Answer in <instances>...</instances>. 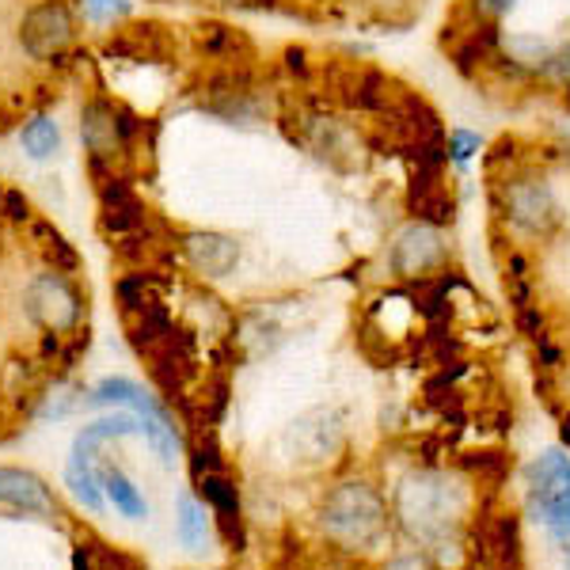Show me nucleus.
<instances>
[{
	"label": "nucleus",
	"instance_id": "f257e3e1",
	"mask_svg": "<svg viewBox=\"0 0 570 570\" xmlns=\"http://www.w3.org/2000/svg\"><path fill=\"white\" fill-rule=\"evenodd\" d=\"M472 480H456V475L441 472V468H411L392 491V518L395 525L407 532L422 548H449L461 544V532L472 525L475 502Z\"/></svg>",
	"mask_w": 570,
	"mask_h": 570
},
{
	"label": "nucleus",
	"instance_id": "f03ea898",
	"mask_svg": "<svg viewBox=\"0 0 570 570\" xmlns=\"http://www.w3.org/2000/svg\"><path fill=\"white\" fill-rule=\"evenodd\" d=\"M320 532L335 544V551L346 556H381L392 544V502L373 480H338L327 487L316 510Z\"/></svg>",
	"mask_w": 570,
	"mask_h": 570
},
{
	"label": "nucleus",
	"instance_id": "7ed1b4c3",
	"mask_svg": "<svg viewBox=\"0 0 570 570\" xmlns=\"http://www.w3.org/2000/svg\"><path fill=\"white\" fill-rule=\"evenodd\" d=\"M499 214L532 240H551L563 228V206L544 176H505L499 183Z\"/></svg>",
	"mask_w": 570,
	"mask_h": 570
},
{
	"label": "nucleus",
	"instance_id": "20e7f679",
	"mask_svg": "<svg viewBox=\"0 0 570 570\" xmlns=\"http://www.w3.org/2000/svg\"><path fill=\"white\" fill-rule=\"evenodd\" d=\"M472 563L480 570H525L521 513L505 505H480L472 518Z\"/></svg>",
	"mask_w": 570,
	"mask_h": 570
},
{
	"label": "nucleus",
	"instance_id": "39448f33",
	"mask_svg": "<svg viewBox=\"0 0 570 570\" xmlns=\"http://www.w3.org/2000/svg\"><path fill=\"white\" fill-rule=\"evenodd\" d=\"M445 259H449L445 233L422 217L407 220V225H403L389 244V271L400 282L434 278V271L438 266H445Z\"/></svg>",
	"mask_w": 570,
	"mask_h": 570
},
{
	"label": "nucleus",
	"instance_id": "423d86ee",
	"mask_svg": "<svg viewBox=\"0 0 570 570\" xmlns=\"http://www.w3.org/2000/svg\"><path fill=\"white\" fill-rule=\"evenodd\" d=\"M23 301L35 324L46 327L50 335H69V331L80 324V297L66 274H58V271L39 274V278L27 285Z\"/></svg>",
	"mask_w": 570,
	"mask_h": 570
},
{
	"label": "nucleus",
	"instance_id": "0eeeda50",
	"mask_svg": "<svg viewBox=\"0 0 570 570\" xmlns=\"http://www.w3.org/2000/svg\"><path fill=\"white\" fill-rule=\"evenodd\" d=\"M289 445L297 453V461L305 464H327L335 461L346 449V426L338 419V411L331 407H316L308 415H301L289 430Z\"/></svg>",
	"mask_w": 570,
	"mask_h": 570
},
{
	"label": "nucleus",
	"instance_id": "6e6552de",
	"mask_svg": "<svg viewBox=\"0 0 570 570\" xmlns=\"http://www.w3.org/2000/svg\"><path fill=\"white\" fill-rule=\"evenodd\" d=\"M20 42L35 61H50L72 42V16L61 0H42L20 23Z\"/></svg>",
	"mask_w": 570,
	"mask_h": 570
},
{
	"label": "nucleus",
	"instance_id": "1a4fd4ad",
	"mask_svg": "<svg viewBox=\"0 0 570 570\" xmlns=\"http://www.w3.org/2000/svg\"><path fill=\"white\" fill-rule=\"evenodd\" d=\"M195 491H198V499L209 505V513H214L220 532L228 537V544L236 551H244L247 532H244V502H240V487H236V480H228V472H214V475L195 480Z\"/></svg>",
	"mask_w": 570,
	"mask_h": 570
},
{
	"label": "nucleus",
	"instance_id": "9d476101",
	"mask_svg": "<svg viewBox=\"0 0 570 570\" xmlns=\"http://www.w3.org/2000/svg\"><path fill=\"white\" fill-rule=\"evenodd\" d=\"M0 505L16 513H31V518H53L58 513V499H53L42 475L16 464H0Z\"/></svg>",
	"mask_w": 570,
	"mask_h": 570
},
{
	"label": "nucleus",
	"instance_id": "9b49d317",
	"mask_svg": "<svg viewBox=\"0 0 570 570\" xmlns=\"http://www.w3.org/2000/svg\"><path fill=\"white\" fill-rule=\"evenodd\" d=\"M183 259L206 278H228L240 263V244L225 233H187L183 236Z\"/></svg>",
	"mask_w": 570,
	"mask_h": 570
},
{
	"label": "nucleus",
	"instance_id": "f8f14e48",
	"mask_svg": "<svg viewBox=\"0 0 570 570\" xmlns=\"http://www.w3.org/2000/svg\"><path fill=\"white\" fill-rule=\"evenodd\" d=\"M122 134H126V122L118 118L115 107L91 99V104L80 110V137H85V149L91 153L96 164L110 160V156L122 149Z\"/></svg>",
	"mask_w": 570,
	"mask_h": 570
},
{
	"label": "nucleus",
	"instance_id": "ddd939ff",
	"mask_svg": "<svg viewBox=\"0 0 570 570\" xmlns=\"http://www.w3.org/2000/svg\"><path fill=\"white\" fill-rule=\"evenodd\" d=\"M529 518L559 544H570V483L544 487V491H525Z\"/></svg>",
	"mask_w": 570,
	"mask_h": 570
},
{
	"label": "nucleus",
	"instance_id": "4468645a",
	"mask_svg": "<svg viewBox=\"0 0 570 570\" xmlns=\"http://www.w3.org/2000/svg\"><path fill=\"white\" fill-rule=\"evenodd\" d=\"M107 403H115V407H130L134 415H160L164 411L160 403L141 389V384L130 381V376H107V381H99L96 389L88 392L85 407H107Z\"/></svg>",
	"mask_w": 570,
	"mask_h": 570
},
{
	"label": "nucleus",
	"instance_id": "2eb2a0df",
	"mask_svg": "<svg viewBox=\"0 0 570 570\" xmlns=\"http://www.w3.org/2000/svg\"><path fill=\"white\" fill-rule=\"evenodd\" d=\"M99 487L107 494V505H115L118 518L126 521H149V502L137 491V483L118 464H99Z\"/></svg>",
	"mask_w": 570,
	"mask_h": 570
},
{
	"label": "nucleus",
	"instance_id": "dca6fc26",
	"mask_svg": "<svg viewBox=\"0 0 570 570\" xmlns=\"http://www.w3.org/2000/svg\"><path fill=\"white\" fill-rule=\"evenodd\" d=\"M66 487L69 494L85 505L88 513H104L107 510V494L104 487H99V461L96 456H85V453H69L66 461Z\"/></svg>",
	"mask_w": 570,
	"mask_h": 570
},
{
	"label": "nucleus",
	"instance_id": "f3484780",
	"mask_svg": "<svg viewBox=\"0 0 570 570\" xmlns=\"http://www.w3.org/2000/svg\"><path fill=\"white\" fill-rule=\"evenodd\" d=\"M145 434V419L141 415H107V419H96L72 438V449L69 453H85V456H96L99 445L107 441H122V438H137Z\"/></svg>",
	"mask_w": 570,
	"mask_h": 570
},
{
	"label": "nucleus",
	"instance_id": "a211bd4d",
	"mask_svg": "<svg viewBox=\"0 0 570 570\" xmlns=\"http://www.w3.org/2000/svg\"><path fill=\"white\" fill-rule=\"evenodd\" d=\"M499 53L505 61H513L518 69L540 77V72L548 69L551 53H556V42L540 39V35H529V31H513V35H499Z\"/></svg>",
	"mask_w": 570,
	"mask_h": 570
},
{
	"label": "nucleus",
	"instance_id": "6ab92c4d",
	"mask_svg": "<svg viewBox=\"0 0 570 570\" xmlns=\"http://www.w3.org/2000/svg\"><path fill=\"white\" fill-rule=\"evenodd\" d=\"M209 505L198 499V494H179L176 502V540L187 551H206L209 532H214V518H206Z\"/></svg>",
	"mask_w": 570,
	"mask_h": 570
},
{
	"label": "nucleus",
	"instance_id": "aec40b11",
	"mask_svg": "<svg viewBox=\"0 0 570 570\" xmlns=\"http://www.w3.org/2000/svg\"><path fill=\"white\" fill-rule=\"evenodd\" d=\"M415 209L422 220L430 225H449L453 220V195H449V183L441 179V168H422V179L415 183Z\"/></svg>",
	"mask_w": 570,
	"mask_h": 570
},
{
	"label": "nucleus",
	"instance_id": "412c9836",
	"mask_svg": "<svg viewBox=\"0 0 570 570\" xmlns=\"http://www.w3.org/2000/svg\"><path fill=\"white\" fill-rule=\"evenodd\" d=\"M461 472L472 483H480V491H499V487L510 480L513 461L499 449H483V453H468L461 456Z\"/></svg>",
	"mask_w": 570,
	"mask_h": 570
},
{
	"label": "nucleus",
	"instance_id": "4be33fe9",
	"mask_svg": "<svg viewBox=\"0 0 570 570\" xmlns=\"http://www.w3.org/2000/svg\"><path fill=\"white\" fill-rule=\"evenodd\" d=\"M556 483H570V453L563 445H551L525 464V491H544Z\"/></svg>",
	"mask_w": 570,
	"mask_h": 570
},
{
	"label": "nucleus",
	"instance_id": "5701e85b",
	"mask_svg": "<svg viewBox=\"0 0 570 570\" xmlns=\"http://www.w3.org/2000/svg\"><path fill=\"white\" fill-rule=\"evenodd\" d=\"M20 141H23V149L35 156V160H46V156H53V153H58V145H61L58 122H50V118H35V122L23 126Z\"/></svg>",
	"mask_w": 570,
	"mask_h": 570
},
{
	"label": "nucleus",
	"instance_id": "b1692460",
	"mask_svg": "<svg viewBox=\"0 0 570 570\" xmlns=\"http://www.w3.org/2000/svg\"><path fill=\"white\" fill-rule=\"evenodd\" d=\"M214 472H225V453H220L214 434H202L190 445V475L202 480V475H214Z\"/></svg>",
	"mask_w": 570,
	"mask_h": 570
},
{
	"label": "nucleus",
	"instance_id": "393cba45",
	"mask_svg": "<svg viewBox=\"0 0 570 570\" xmlns=\"http://www.w3.org/2000/svg\"><path fill=\"white\" fill-rule=\"evenodd\" d=\"M480 149H483V137H480V134L461 130V126L445 134V156H449L453 164H468Z\"/></svg>",
	"mask_w": 570,
	"mask_h": 570
},
{
	"label": "nucleus",
	"instance_id": "a878e982",
	"mask_svg": "<svg viewBox=\"0 0 570 570\" xmlns=\"http://www.w3.org/2000/svg\"><path fill=\"white\" fill-rule=\"evenodd\" d=\"M202 46H206V53H214V58H228V53L240 50L244 39L233 27H202Z\"/></svg>",
	"mask_w": 570,
	"mask_h": 570
},
{
	"label": "nucleus",
	"instance_id": "bb28decb",
	"mask_svg": "<svg viewBox=\"0 0 570 570\" xmlns=\"http://www.w3.org/2000/svg\"><path fill=\"white\" fill-rule=\"evenodd\" d=\"M540 77L548 80V85H559V88H570V39L556 46V53H551L548 69L540 72Z\"/></svg>",
	"mask_w": 570,
	"mask_h": 570
},
{
	"label": "nucleus",
	"instance_id": "cd10ccee",
	"mask_svg": "<svg viewBox=\"0 0 570 570\" xmlns=\"http://www.w3.org/2000/svg\"><path fill=\"white\" fill-rule=\"evenodd\" d=\"M513 4H518V0H472V12H475V20H483V23H499Z\"/></svg>",
	"mask_w": 570,
	"mask_h": 570
},
{
	"label": "nucleus",
	"instance_id": "c85d7f7f",
	"mask_svg": "<svg viewBox=\"0 0 570 570\" xmlns=\"http://www.w3.org/2000/svg\"><path fill=\"white\" fill-rule=\"evenodd\" d=\"M376 570H430V559L422 551H400V556H389Z\"/></svg>",
	"mask_w": 570,
	"mask_h": 570
},
{
	"label": "nucleus",
	"instance_id": "c756f323",
	"mask_svg": "<svg viewBox=\"0 0 570 570\" xmlns=\"http://www.w3.org/2000/svg\"><path fill=\"white\" fill-rule=\"evenodd\" d=\"M85 8L91 20H115V16L126 12V4H118V0H85Z\"/></svg>",
	"mask_w": 570,
	"mask_h": 570
},
{
	"label": "nucleus",
	"instance_id": "7c9ffc66",
	"mask_svg": "<svg viewBox=\"0 0 570 570\" xmlns=\"http://www.w3.org/2000/svg\"><path fill=\"white\" fill-rule=\"evenodd\" d=\"M559 445H563L567 453H570V411L559 415Z\"/></svg>",
	"mask_w": 570,
	"mask_h": 570
},
{
	"label": "nucleus",
	"instance_id": "2f4dec72",
	"mask_svg": "<svg viewBox=\"0 0 570 570\" xmlns=\"http://www.w3.org/2000/svg\"><path fill=\"white\" fill-rule=\"evenodd\" d=\"M72 570H96V567H91V559H88V551L85 548H72Z\"/></svg>",
	"mask_w": 570,
	"mask_h": 570
},
{
	"label": "nucleus",
	"instance_id": "473e14b6",
	"mask_svg": "<svg viewBox=\"0 0 570 570\" xmlns=\"http://www.w3.org/2000/svg\"><path fill=\"white\" fill-rule=\"evenodd\" d=\"M220 4H255V0H220Z\"/></svg>",
	"mask_w": 570,
	"mask_h": 570
}]
</instances>
